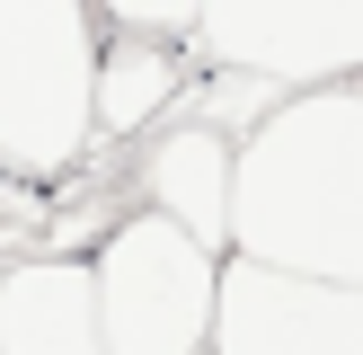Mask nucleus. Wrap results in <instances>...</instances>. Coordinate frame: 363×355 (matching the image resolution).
<instances>
[{
  "label": "nucleus",
  "instance_id": "obj_7",
  "mask_svg": "<svg viewBox=\"0 0 363 355\" xmlns=\"http://www.w3.org/2000/svg\"><path fill=\"white\" fill-rule=\"evenodd\" d=\"M0 355H106L89 258H18L0 275Z\"/></svg>",
  "mask_w": 363,
  "mask_h": 355
},
{
  "label": "nucleus",
  "instance_id": "obj_3",
  "mask_svg": "<svg viewBox=\"0 0 363 355\" xmlns=\"http://www.w3.org/2000/svg\"><path fill=\"white\" fill-rule=\"evenodd\" d=\"M89 284H98L106 355H204L222 258H204L195 240H177V231L151 222V213H124V222L106 231Z\"/></svg>",
  "mask_w": 363,
  "mask_h": 355
},
{
  "label": "nucleus",
  "instance_id": "obj_1",
  "mask_svg": "<svg viewBox=\"0 0 363 355\" xmlns=\"http://www.w3.org/2000/svg\"><path fill=\"white\" fill-rule=\"evenodd\" d=\"M230 258L363 284V89L284 98L230 151Z\"/></svg>",
  "mask_w": 363,
  "mask_h": 355
},
{
  "label": "nucleus",
  "instance_id": "obj_4",
  "mask_svg": "<svg viewBox=\"0 0 363 355\" xmlns=\"http://www.w3.org/2000/svg\"><path fill=\"white\" fill-rule=\"evenodd\" d=\"M177 45L257 89H337L363 71V9H177Z\"/></svg>",
  "mask_w": 363,
  "mask_h": 355
},
{
  "label": "nucleus",
  "instance_id": "obj_2",
  "mask_svg": "<svg viewBox=\"0 0 363 355\" xmlns=\"http://www.w3.org/2000/svg\"><path fill=\"white\" fill-rule=\"evenodd\" d=\"M98 9L27 0L0 9V169L9 178H71L98 142Z\"/></svg>",
  "mask_w": 363,
  "mask_h": 355
},
{
  "label": "nucleus",
  "instance_id": "obj_5",
  "mask_svg": "<svg viewBox=\"0 0 363 355\" xmlns=\"http://www.w3.org/2000/svg\"><path fill=\"white\" fill-rule=\"evenodd\" d=\"M204 355H363V284H311L230 258Z\"/></svg>",
  "mask_w": 363,
  "mask_h": 355
},
{
  "label": "nucleus",
  "instance_id": "obj_6",
  "mask_svg": "<svg viewBox=\"0 0 363 355\" xmlns=\"http://www.w3.org/2000/svg\"><path fill=\"white\" fill-rule=\"evenodd\" d=\"M230 151H240L230 133H213L204 116H186V124H160L142 169H133L142 178V213L169 222L177 240H195L204 258L230 248Z\"/></svg>",
  "mask_w": 363,
  "mask_h": 355
},
{
  "label": "nucleus",
  "instance_id": "obj_8",
  "mask_svg": "<svg viewBox=\"0 0 363 355\" xmlns=\"http://www.w3.org/2000/svg\"><path fill=\"white\" fill-rule=\"evenodd\" d=\"M177 18V9H169ZM186 98V62H177V27L169 36H151V27H124L116 18V36L98 45V98H89V116H98V133L106 142H124V133H151L169 106Z\"/></svg>",
  "mask_w": 363,
  "mask_h": 355
}]
</instances>
